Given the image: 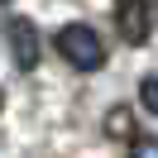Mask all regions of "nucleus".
Here are the masks:
<instances>
[{
  "label": "nucleus",
  "mask_w": 158,
  "mask_h": 158,
  "mask_svg": "<svg viewBox=\"0 0 158 158\" xmlns=\"http://www.w3.org/2000/svg\"><path fill=\"white\" fill-rule=\"evenodd\" d=\"M115 29L125 43H148V34H153L148 0H115Z\"/></svg>",
  "instance_id": "7ed1b4c3"
},
{
  "label": "nucleus",
  "mask_w": 158,
  "mask_h": 158,
  "mask_svg": "<svg viewBox=\"0 0 158 158\" xmlns=\"http://www.w3.org/2000/svg\"><path fill=\"white\" fill-rule=\"evenodd\" d=\"M5 39H10V58H15L19 72H34V67H39V29H34V19L10 15V19H5Z\"/></svg>",
  "instance_id": "f03ea898"
},
{
  "label": "nucleus",
  "mask_w": 158,
  "mask_h": 158,
  "mask_svg": "<svg viewBox=\"0 0 158 158\" xmlns=\"http://www.w3.org/2000/svg\"><path fill=\"white\" fill-rule=\"evenodd\" d=\"M129 158H158V139H139V144L129 148Z\"/></svg>",
  "instance_id": "423d86ee"
},
{
  "label": "nucleus",
  "mask_w": 158,
  "mask_h": 158,
  "mask_svg": "<svg viewBox=\"0 0 158 158\" xmlns=\"http://www.w3.org/2000/svg\"><path fill=\"white\" fill-rule=\"evenodd\" d=\"M139 101H144L148 115H158V72H148V77L139 81Z\"/></svg>",
  "instance_id": "39448f33"
},
{
  "label": "nucleus",
  "mask_w": 158,
  "mask_h": 158,
  "mask_svg": "<svg viewBox=\"0 0 158 158\" xmlns=\"http://www.w3.org/2000/svg\"><path fill=\"white\" fill-rule=\"evenodd\" d=\"M58 53L77 72H96L101 62H106V39H101L91 24H62L58 29Z\"/></svg>",
  "instance_id": "f257e3e1"
},
{
  "label": "nucleus",
  "mask_w": 158,
  "mask_h": 158,
  "mask_svg": "<svg viewBox=\"0 0 158 158\" xmlns=\"http://www.w3.org/2000/svg\"><path fill=\"white\" fill-rule=\"evenodd\" d=\"M106 134L134 148V144H139V125H134V110H129V106H110V110H106Z\"/></svg>",
  "instance_id": "20e7f679"
}]
</instances>
